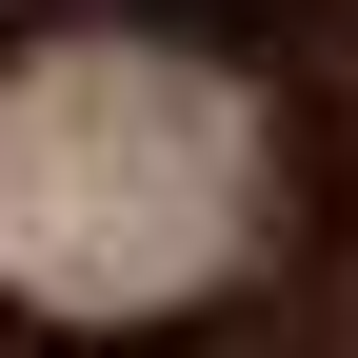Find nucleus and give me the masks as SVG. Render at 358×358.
I'll return each mask as SVG.
<instances>
[{
	"label": "nucleus",
	"instance_id": "obj_1",
	"mask_svg": "<svg viewBox=\"0 0 358 358\" xmlns=\"http://www.w3.org/2000/svg\"><path fill=\"white\" fill-rule=\"evenodd\" d=\"M259 239V100L179 40H60L0 80V279L40 319H159Z\"/></svg>",
	"mask_w": 358,
	"mask_h": 358
}]
</instances>
